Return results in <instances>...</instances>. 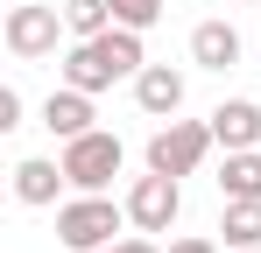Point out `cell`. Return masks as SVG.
<instances>
[{"mask_svg": "<svg viewBox=\"0 0 261 253\" xmlns=\"http://www.w3.org/2000/svg\"><path fill=\"white\" fill-rule=\"evenodd\" d=\"M64 176H71V190H106L113 176H120V162H127V148H120V134H106V126H92V134H78V141H64Z\"/></svg>", "mask_w": 261, "mask_h": 253, "instance_id": "2", "label": "cell"}, {"mask_svg": "<svg viewBox=\"0 0 261 253\" xmlns=\"http://www.w3.org/2000/svg\"><path fill=\"white\" fill-rule=\"evenodd\" d=\"M233 253H261V246H233Z\"/></svg>", "mask_w": 261, "mask_h": 253, "instance_id": "18", "label": "cell"}, {"mask_svg": "<svg viewBox=\"0 0 261 253\" xmlns=\"http://www.w3.org/2000/svg\"><path fill=\"white\" fill-rule=\"evenodd\" d=\"M71 176H64V162H49V155H29V162H14V197L29 211H43V204H57V190H64Z\"/></svg>", "mask_w": 261, "mask_h": 253, "instance_id": "9", "label": "cell"}, {"mask_svg": "<svg viewBox=\"0 0 261 253\" xmlns=\"http://www.w3.org/2000/svg\"><path fill=\"white\" fill-rule=\"evenodd\" d=\"M134 106H141L148 120H176V106H184V71H170V64H141Z\"/></svg>", "mask_w": 261, "mask_h": 253, "instance_id": "6", "label": "cell"}, {"mask_svg": "<svg viewBox=\"0 0 261 253\" xmlns=\"http://www.w3.org/2000/svg\"><path fill=\"white\" fill-rule=\"evenodd\" d=\"M219 197H261V148H226Z\"/></svg>", "mask_w": 261, "mask_h": 253, "instance_id": "11", "label": "cell"}, {"mask_svg": "<svg viewBox=\"0 0 261 253\" xmlns=\"http://www.w3.org/2000/svg\"><path fill=\"white\" fill-rule=\"evenodd\" d=\"M7 49L21 56V64H36V56H49L57 49V36H71L64 28V7H43V0H21V7H7Z\"/></svg>", "mask_w": 261, "mask_h": 253, "instance_id": "4", "label": "cell"}, {"mask_svg": "<svg viewBox=\"0 0 261 253\" xmlns=\"http://www.w3.org/2000/svg\"><path fill=\"white\" fill-rule=\"evenodd\" d=\"M113 21H120V28H141V36H148V28L163 21V0H113Z\"/></svg>", "mask_w": 261, "mask_h": 253, "instance_id": "14", "label": "cell"}, {"mask_svg": "<svg viewBox=\"0 0 261 253\" xmlns=\"http://www.w3.org/2000/svg\"><path fill=\"white\" fill-rule=\"evenodd\" d=\"M240 7H254V0H240Z\"/></svg>", "mask_w": 261, "mask_h": 253, "instance_id": "19", "label": "cell"}, {"mask_svg": "<svg viewBox=\"0 0 261 253\" xmlns=\"http://www.w3.org/2000/svg\"><path fill=\"white\" fill-rule=\"evenodd\" d=\"M170 253H219V239H170Z\"/></svg>", "mask_w": 261, "mask_h": 253, "instance_id": "17", "label": "cell"}, {"mask_svg": "<svg viewBox=\"0 0 261 253\" xmlns=\"http://www.w3.org/2000/svg\"><path fill=\"white\" fill-rule=\"evenodd\" d=\"M191 64L198 71H233L240 64V28L233 21H198L191 28Z\"/></svg>", "mask_w": 261, "mask_h": 253, "instance_id": "8", "label": "cell"}, {"mask_svg": "<svg viewBox=\"0 0 261 253\" xmlns=\"http://www.w3.org/2000/svg\"><path fill=\"white\" fill-rule=\"evenodd\" d=\"M92 91H78V84H64V91H49L43 99V126L57 134V141H78V134H92Z\"/></svg>", "mask_w": 261, "mask_h": 253, "instance_id": "7", "label": "cell"}, {"mask_svg": "<svg viewBox=\"0 0 261 253\" xmlns=\"http://www.w3.org/2000/svg\"><path fill=\"white\" fill-rule=\"evenodd\" d=\"M120 225H127V204H113L106 190H78L71 204H57V246L99 253V246H113Z\"/></svg>", "mask_w": 261, "mask_h": 253, "instance_id": "1", "label": "cell"}, {"mask_svg": "<svg viewBox=\"0 0 261 253\" xmlns=\"http://www.w3.org/2000/svg\"><path fill=\"white\" fill-rule=\"evenodd\" d=\"M64 28H71L78 42L106 36V28H113V0H64Z\"/></svg>", "mask_w": 261, "mask_h": 253, "instance_id": "13", "label": "cell"}, {"mask_svg": "<svg viewBox=\"0 0 261 253\" xmlns=\"http://www.w3.org/2000/svg\"><path fill=\"white\" fill-rule=\"evenodd\" d=\"M219 232H226V246H261V197H226Z\"/></svg>", "mask_w": 261, "mask_h": 253, "instance_id": "12", "label": "cell"}, {"mask_svg": "<svg viewBox=\"0 0 261 253\" xmlns=\"http://www.w3.org/2000/svg\"><path fill=\"white\" fill-rule=\"evenodd\" d=\"M176 211H184L176 176H163V169L134 176V190H127V225H134V232H170V225H176Z\"/></svg>", "mask_w": 261, "mask_h": 253, "instance_id": "5", "label": "cell"}, {"mask_svg": "<svg viewBox=\"0 0 261 253\" xmlns=\"http://www.w3.org/2000/svg\"><path fill=\"white\" fill-rule=\"evenodd\" d=\"M212 134H219V148H261V106L254 99H219Z\"/></svg>", "mask_w": 261, "mask_h": 253, "instance_id": "10", "label": "cell"}, {"mask_svg": "<svg viewBox=\"0 0 261 253\" xmlns=\"http://www.w3.org/2000/svg\"><path fill=\"white\" fill-rule=\"evenodd\" d=\"M7 126H21V91H14V84H0V134H7Z\"/></svg>", "mask_w": 261, "mask_h": 253, "instance_id": "15", "label": "cell"}, {"mask_svg": "<svg viewBox=\"0 0 261 253\" xmlns=\"http://www.w3.org/2000/svg\"><path fill=\"white\" fill-rule=\"evenodd\" d=\"M99 253H163L155 239H113V246H99Z\"/></svg>", "mask_w": 261, "mask_h": 253, "instance_id": "16", "label": "cell"}, {"mask_svg": "<svg viewBox=\"0 0 261 253\" xmlns=\"http://www.w3.org/2000/svg\"><path fill=\"white\" fill-rule=\"evenodd\" d=\"M212 148H219L212 120H170V126H155V141H148V169H163V176H191Z\"/></svg>", "mask_w": 261, "mask_h": 253, "instance_id": "3", "label": "cell"}]
</instances>
